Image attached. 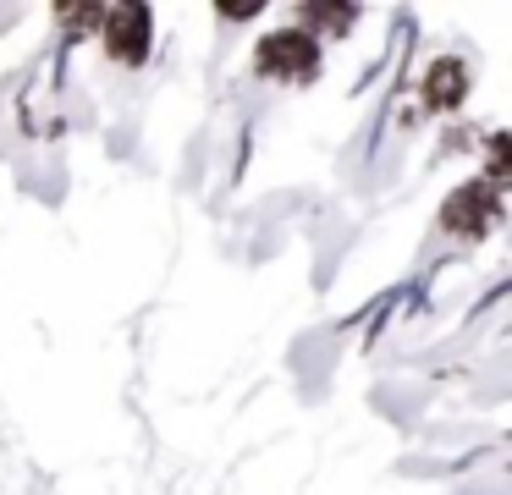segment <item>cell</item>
<instances>
[{
  "instance_id": "1",
  "label": "cell",
  "mask_w": 512,
  "mask_h": 495,
  "mask_svg": "<svg viewBox=\"0 0 512 495\" xmlns=\"http://www.w3.org/2000/svg\"><path fill=\"white\" fill-rule=\"evenodd\" d=\"M254 72L270 83H314L320 77V39L303 28H276L254 44Z\"/></svg>"
},
{
  "instance_id": "2",
  "label": "cell",
  "mask_w": 512,
  "mask_h": 495,
  "mask_svg": "<svg viewBox=\"0 0 512 495\" xmlns=\"http://www.w3.org/2000/svg\"><path fill=\"white\" fill-rule=\"evenodd\" d=\"M100 39H105V55H111L116 66H144L149 61V39H155L149 6H111L100 17Z\"/></svg>"
},
{
  "instance_id": "3",
  "label": "cell",
  "mask_w": 512,
  "mask_h": 495,
  "mask_svg": "<svg viewBox=\"0 0 512 495\" xmlns=\"http://www.w3.org/2000/svg\"><path fill=\"white\" fill-rule=\"evenodd\" d=\"M496 215H501V193L485 176H479V182H463L441 204V226L452 231V237H485V231L496 226Z\"/></svg>"
},
{
  "instance_id": "4",
  "label": "cell",
  "mask_w": 512,
  "mask_h": 495,
  "mask_svg": "<svg viewBox=\"0 0 512 495\" xmlns=\"http://www.w3.org/2000/svg\"><path fill=\"white\" fill-rule=\"evenodd\" d=\"M424 110H457L468 99V66L457 55H441V61L424 72Z\"/></svg>"
},
{
  "instance_id": "5",
  "label": "cell",
  "mask_w": 512,
  "mask_h": 495,
  "mask_svg": "<svg viewBox=\"0 0 512 495\" xmlns=\"http://www.w3.org/2000/svg\"><path fill=\"white\" fill-rule=\"evenodd\" d=\"M358 22V6H298V28L303 33H331V39H342L347 28Z\"/></svg>"
},
{
  "instance_id": "6",
  "label": "cell",
  "mask_w": 512,
  "mask_h": 495,
  "mask_svg": "<svg viewBox=\"0 0 512 495\" xmlns=\"http://www.w3.org/2000/svg\"><path fill=\"white\" fill-rule=\"evenodd\" d=\"M100 17H105V6H61L56 11V22H61V28H72V33L100 28Z\"/></svg>"
},
{
  "instance_id": "7",
  "label": "cell",
  "mask_w": 512,
  "mask_h": 495,
  "mask_svg": "<svg viewBox=\"0 0 512 495\" xmlns=\"http://www.w3.org/2000/svg\"><path fill=\"white\" fill-rule=\"evenodd\" d=\"M259 11H265V6H259V0H248V6H221V17H259Z\"/></svg>"
}]
</instances>
